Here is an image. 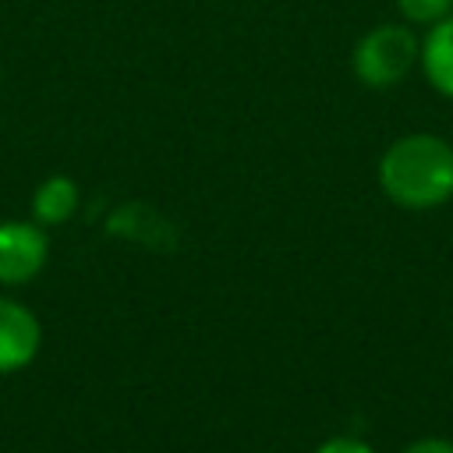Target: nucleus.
<instances>
[{"label": "nucleus", "instance_id": "nucleus-1", "mask_svg": "<svg viewBox=\"0 0 453 453\" xmlns=\"http://www.w3.org/2000/svg\"><path fill=\"white\" fill-rule=\"evenodd\" d=\"M382 195L411 212L439 209L453 198V145L432 131H411L379 156Z\"/></svg>", "mask_w": 453, "mask_h": 453}, {"label": "nucleus", "instance_id": "nucleus-2", "mask_svg": "<svg viewBox=\"0 0 453 453\" xmlns=\"http://www.w3.org/2000/svg\"><path fill=\"white\" fill-rule=\"evenodd\" d=\"M421 39L403 21H382L368 28L350 50V71L365 88H393L418 67Z\"/></svg>", "mask_w": 453, "mask_h": 453}, {"label": "nucleus", "instance_id": "nucleus-3", "mask_svg": "<svg viewBox=\"0 0 453 453\" xmlns=\"http://www.w3.org/2000/svg\"><path fill=\"white\" fill-rule=\"evenodd\" d=\"M50 255V237L42 223L28 219H0V283H28L42 273Z\"/></svg>", "mask_w": 453, "mask_h": 453}, {"label": "nucleus", "instance_id": "nucleus-4", "mask_svg": "<svg viewBox=\"0 0 453 453\" xmlns=\"http://www.w3.org/2000/svg\"><path fill=\"white\" fill-rule=\"evenodd\" d=\"M42 343V326L39 319L11 297H0V375L21 372L35 361Z\"/></svg>", "mask_w": 453, "mask_h": 453}, {"label": "nucleus", "instance_id": "nucleus-5", "mask_svg": "<svg viewBox=\"0 0 453 453\" xmlns=\"http://www.w3.org/2000/svg\"><path fill=\"white\" fill-rule=\"evenodd\" d=\"M418 67L439 96L453 99V14L428 25V32L418 46Z\"/></svg>", "mask_w": 453, "mask_h": 453}, {"label": "nucleus", "instance_id": "nucleus-6", "mask_svg": "<svg viewBox=\"0 0 453 453\" xmlns=\"http://www.w3.org/2000/svg\"><path fill=\"white\" fill-rule=\"evenodd\" d=\"M78 202H81V191H78L74 177H67V173H50V177L35 188V195H32V216H35V223H42V226H60V223H67V219L78 212Z\"/></svg>", "mask_w": 453, "mask_h": 453}, {"label": "nucleus", "instance_id": "nucleus-7", "mask_svg": "<svg viewBox=\"0 0 453 453\" xmlns=\"http://www.w3.org/2000/svg\"><path fill=\"white\" fill-rule=\"evenodd\" d=\"M396 11L407 25H435L453 14V0H396Z\"/></svg>", "mask_w": 453, "mask_h": 453}, {"label": "nucleus", "instance_id": "nucleus-8", "mask_svg": "<svg viewBox=\"0 0 453 453\" xmlns=\"http://www.w3.org/2000/svg\"><path fill=\"white\" fill-rule=\"evenodd\" d=\"M315 453H375V449L357 435H333V439L319 442Z\"/></svg>", "mask_w": 453, "mask_h": 453}, {"label": "nucleus", "instance_id": "nucleus-9", "mask_svg": "<svg viewBox=\"0 0 453 453\" xmlns=\"http://www.w3.org/2000/svg\"><path fill=\"white\" fill-rule=\"evenodd\" d=\"M400 453H453V439H439V435H425L407 442Z\"/></svg>", "mask_w": 453, "mask_h": 453}]
</instances>
